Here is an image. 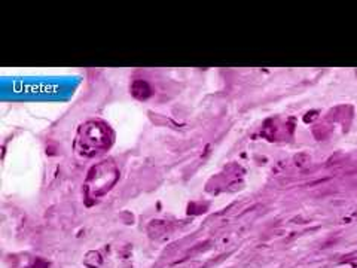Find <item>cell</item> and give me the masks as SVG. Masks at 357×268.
<instances>
[{
    "label": "cell",
    "mask_w": 357,
    "mask_h": 268,
    "mask_svg": "<svg viewBox=\"0 0 357 268\" xmlns=\"http://www.w3.org/2000/svg\"><path fill=\"white\" fill-rule=\"evenodd\" d=\"M82 136H79L81 142V148L85 154L91 152V154H98L105 151L107 144V130L102 126H88L82 128Z\"/></svg>",
    "instance_id": "cell-1"
}]
</instances>
